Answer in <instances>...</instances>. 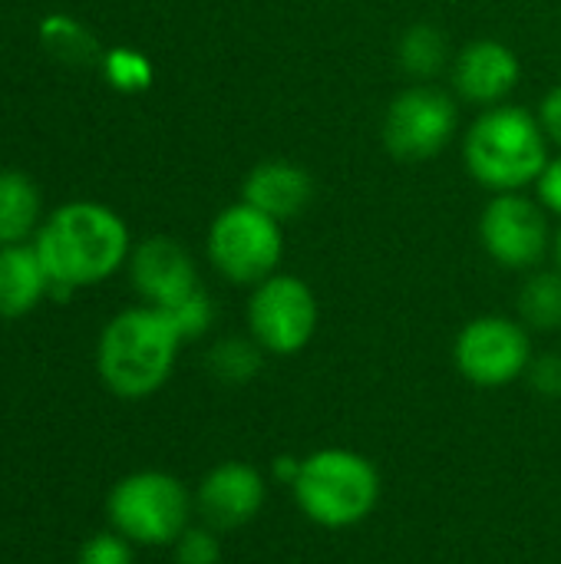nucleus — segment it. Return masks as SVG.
I'll use <instances>...</instances> for the list:
<instances>
[{"label":"nucleus","instance_id":"nucleus-24","mask_svg":"<svg viewBox=\"0 0 561 564\" xmlns=\"http://www.w3.org/2000/svg\"><path fill=\"white\" fill-rule=\"evenodd\" d=\"M175 549V564H218L222 562V545H218V535L215 529L208 525H188L179 542L172 545Z\"/></svg>","mask_w":561,"mask_h":564},{"label":"nucleus","instance_id":"nucleus-13","mask_svg":"<svg viewBox=\"0 0 561 564\" xmlns=\"http://www.w3.org/2000/svg\"><path fill=\"white\" fill-rule=\"evenodd\" d=\"M519 56L499 40H476L456 53L453 86L466 102L499 106L519 86Z\"/></svg>","mask_w":561,"mask_h":564},{"label":"nucleus","instance_id":"nucleus-3","mask_svg":"<svg viewBox=\"0 0 561 564\" xmlns=\"http://www.w3.org/2000/svg\"><path fill=\"white\" fill-rule=\"evenodd\" d=\"M463 159L470 175L503 195L522 192L539 182L542 169L549 165V135L522 106H489L463 139Z\"/></svg>","mask_w":561,"mask_h":564},{"label":"nucleus","instance_id":"nucleus-27","mask_svg":"<svg viewBox=\"0 0 561 564\" xmlns=\"http://www.w3.org/2000/svg\"><path fill=\"white\" fill-rule=\"evenodd\" d=\"M539 122H542L546 135H549L555 145H561V86L549 89V96L542 99V106H539Z\"/></svg>","mask_w":561,"mask_h":564},{"label":"nucleus","instance_id":"nucleus-7","mask_svg":"<svg viewBox=\"0 0 561 564\" xmlns=\"http://www.w3.org/2000/svg\"><path fill=\"white\" fill-rule=\"evenodd\" d=\"M317 297L308 281L294 274H271L255 284L248 301V330L251 340L274 357L301 354L317 334Z\"/></svg>","mask_w":561,"mask_h":564},{"label":"nucleus","instance_id":"nucleus-15","mask_svg":"<svg viewBox=\"0 0 561 564\" xmlns=\"http://www.w3.org/2000/svg\"><path fill=\"white\" fill-rule=\"evenodd\" d=\"M50 294V278L33 245H0V321L33 314Z\"/></svg>","mask_w":561,"mask_h":564},{"label":"nucleus","instance_id":"nucleus-8","mask_svg":"<svg viewBox=\"0 0 561 564\" xmlns=\"http://www.w3.org/2000/svg\"><path fill=\"white\" fill-rule=\"evenodd\" d=\"M456 132V102L450 93L417 83L397 93L384 116V145L397 162L420 165L436 159Z\"/></svg>","mask_w":561,"mask_h":564},{"label":"nucleus","instance_id":"nucleus-23","mask_svg":"<svg viewBox=\"0 0 561 564\" xmlns=\"http://www.w3.org/2000/svg\"><path fill=\"white\" fill-rule=\"evenodd\" d=\"M76 564H136V545L109 529L83 542Z\"/></svg>","mask_w":561,"mask_h":564},{"label":"nucleus","instance_id":"nucleus-16","mask_svg":"<svg viewBox=\"0 0 561 564\" xmlns=\"http://www.w3.org/2000/svg\"><path fill=\"white\" fill-rule=\"evenodd\" d=\"M43 225V195L20 169H0V245H26Z\"/></svg>","mask_w":561,"mask_h":564},{"label":"nucleus","instance_id":"nucleus-2","mask_svg":"<svg viewBox=\"0 0 561 564\" xmlns=\"http://www.w3.org/2000/svg\"><path fill=\"white\" fill-rule=\"evenodd\" d=\"M185 340L152 304L119 311L96 340V373L119 400H145L159 393L179 360Z\"/></svg>","mask_w":561,"mask_h":564},{"label":"nucleus","instance_id":"nucleus-6","mask_svg":"<svg viewBox=\"0 0 561 564\" xmlns=\"http://www.w3.org/2000/svg\"><path fill=\"white\" fill-rule=\"evenodd\" d=\"M284 254L281 221L258 212L248 202L222 208L208 228V261L231 284L268 281Z\"/></svg>","mask_w":561,"mask_h":564},{"label":"nucleus","instance_id":"nucleus-14","mask_svg":"<svg viewBox=\"0 0 561 564\" xmlns=\"http://www.w3.org/2000/svg\"><path fill=\"white\" fill-rule=\"evenodd\" d=\"M241 202L255 205L258 212L271 215L274 221H291L298 218L311 202H314V178L308 169L284 162V159H268L255 165L241 185Z\"/></svg>","mask_w":561,"mask_h":564},{"label":"nucleus","instance_id":"nucleus-26","mask_svg":"<svg viewBox=\"0 0 561 564\" xmlns=\"http://www.w3.org/2000/svg\"><path fill=\"white\" fill-rule=\"evenodd\" d=\"M536 195H539V205L552 215L561 218V155L559 159H549V165L542 169L539 182H536Z\"/></svg>","mask_w":561,"mask_h":564},{"label":"nucleus","instance_id":"nucleus-20","mask_svg":"<svg viewBox=\"0 0 561 564\" xmlns=\"http://www.w3.org/2000/svg\"><path fill=\"white\" fill-rule=\"evenodd\" d=\"M159 311H165V317L172 321V327L179 330L182 340H198L212 327V321H215V304H212V297L205 294L202 284L192 294H185L175 304L159 307Z\"/></svg>","mask_w":561,"mask_h":564},{"label":"nucleus","instance_id":"nucleus-19","mask_svg":"<svg viewBox=\"0 0 561 564\" xmlns=\"http://www.w3.org/2000/svg\"><path fill=\"white\" fill-rule=\"evenodd\" d=\"M261 360H265V350L255 340L225 337L208 350V373L218 383L241 387V383H251L261 373Z\"/></svg>","mask_w":561,"mask_h":564},{"label":"nucleus","instance_id":"nucleus-12","mask_svg":"<svg viewBox=\"0 0 561 564\" xmlns=\"http://www.w3.org/2000/svg\"><path fill=\"white\" fill-rule=\"evenodd\" d=\"M129 278L139 297L152 307H169L198 288V271L185 245L165 235L139 241L129 254Z\"/></svg>","mask_w":561,"mask_h":564},{"label":"nucleus","instance_id":"nucleus-25","mask_svg":"<svg viewBox=\"0 0 561 564\" xmlns=\"http://www.w3.org/2000/svg\"><path fill=\"white\" fill-rule=\"evenodd\" d=\"M529 383L536 393L555 400L561 397V354H542V357H532L529 364Z\"/></svg>","mask_w":561,"mask_h":564},{"label":"nucleus","instance_id":"nucleus-22","mask_svg":"<svg viewBox=\"0 0 561 564\" xmlns=\"http://www.w3.org/2000/svg\"><path fill=\"white\" fill-rule=\"evenodd\" d=\"M40 36L46 40V46L50 50H56V53H63V56H69V59H83L86 53H96V43H93V36L76 23V20H69V17H46L43 23H40Z\"/></svg>","mask_w":561,"mask_h":564},{"label":"nucleus","instance_id":"nucleus-5","mask_svg":"<svg viewBox=\"0 0 561 564\" xmlns=\"http://www.w3.org/2000/svg\"><path fill=\"white\" fill-rule=\"evenodd\" d=\"M192 509L195 499L188 496L185 482L159 469L129 473L106 496L109 529L142 549L175 545L188 529Z\"/></svg>","mask_w":561,"mask_h":564},{"label":"nucleus","instance_id":"nucleus-1","mask_svg":"<svg viewBox=\"0 0 561 564\" xmlns=\"http://www.w3.org/2000/svg\"><path fill=\"white\" fill-rule=\"evenodd\" d=\"M30 245L50 284L73 294L109 281L122 264H129L132 254V238L122 215L89 198L53 208Z\"/></svg>","mask_w":561,"mask_h":564},{"label":"nucleus","instance_id":"nucleus-9","mask_svg":"<svg viewBox=\"0 0 561 564\" xmlns=\"http://www.w3.org/2000/svg\"><path fill=\"white\" fill-rule=\"evenodd\" d=\"M456 370L483 390H499L529 373L532 340L529 327L499 314L470 321L453 344Z\"/></svg>","mask_w":561,"mask_h":564},{"label":"nucleus","instance_id":"nucleus-10","mask_svg":"<svg viewBox=\"0 0 561 564\" xmlns=\"http://www.w3.org/2000/svg\"><path fill=\"white\" fill-rule=\"evenodd\" d=\"M479 241L486 254L509 271L536 268L549 251L546 208L522 192H503L479 218Z\"/></svg>","mask_w":561,"mask_h":564},{"label":"nucleus","instance_id":"nucleus-29","mask_svg":"<svg viewBox=\"0 0 561 564\" xmlns=\"http://www.w3.org/2000/svg\"><path fill=\"white\" fill-rule=\"evenodd\" d=\"M555 264H559V271H561V231H559V238H555Z\"/></svg>","mask_w":561,"mask_h":564},{"label":"nucleus","instance_id":"nucleus-4","mask_svg":"<svg viewBox=\"0 0 561 564\" xmlns=\"http://www.w3.org/2000/svg\"><path fill=\"white\" fill-rule=\"evenodd\" d=\"M291 492L308 522L341 532L374 516L380 502V473L367 456L331 446L304 456Z\"/></svg>","mask_w":561,"mask_h":564},{"label":"nucleus","instance_id":"nucleus-11","mask_svg":"<svg viewBox=\"0 0 561 564\" xmlns=\"http://www.w3.org/2000/svg\"><path fill=\"white\" fill-rule=\"evenodd\" d=\"M265 499H268L265 476L238 459L208 469L195 489V509L205 519V525L215 532H231L255 522V516L265 509Z\"/></svg>","mask_w":561,"mask_h":564},{"label":"nucleus","instance_id":"nucleus-21","mask_svg":"<svg viewBox=\"0 0 561 564\" xmlns=\"http://www.w3.org/2000/svg\"><path fill=\"white\" fill-rule=\"evenodd\" d=\"M103 73L122 93H142L152 83V63L139 50H129V46L109 50L103 56Z\"/></svg>","mask_w":561,"mask_h":564},{"label":"nucleus","instance_id":"nucleus-18","mask_svg":"<svg viewBox=\"0 0 561 564\" xmlns=\"http://www.w3.org/2000/svg\"><path fill=\"white\" fill-rule=\"evenodd\" d=\"M519 314L529 330L561 327V271H539L522 284Z\"/></svg>","mask_w":561,"mask_h":564},{"label":"nucleus","instance_id":"nucleus-28","mask_svg":"<svg viewBox=\"0 0 561 564\" xmlns=\"http://www.w3.org/2000/svg\"><path fill=\"white\" fill-rule=\"evenodd\" d=\"M301 463L304 459H298V456H278L274 463H271V476H274V482H281V486H294V479H298V473H301Z\"/></svg>","mask_w":561,"mask_h":564},{"label":"nucleus","instance_id":"nucleus-17","mask_svg":"<svg viewBox=\"0 0 561 564\" xmlns=\"http://www.w3.org/2000/svg\"><path fill=\"white\" fill-rule=\"evenodd\" d=\"M397 56H400L403 73H410L417 79H433L450 59V43H446L440 26L417 23L400 36Z\"/></svg>","mask_w":561,"mask_h":564}]
</instances>
